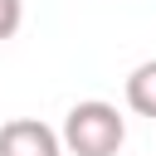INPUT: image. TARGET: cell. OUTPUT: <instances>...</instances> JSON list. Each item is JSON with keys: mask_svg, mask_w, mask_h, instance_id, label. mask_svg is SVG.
Instances as JSON below:
<instances>
[{"mask_svg": "<svg viewBox=\"0 0 156 156\" xmlns=\"http://www.w3.org/2000/svg\"><path fill=\"white\" fill-rule=\"evenodd\" d=\"M122 141H127V122L102 98L73 102L68 117H63V132H58V146L73 151V156H117Z\"/></svg>", "mask_w": 156, "mask_h": 156, "instance_id": "1", "label": "cell"}, {"mask_svg": "<svg viewBox=\"0 0 156 156\" xmlns=\"http://www.w3.org/2000/svg\"><path fill=\"white\" fill-rule=\"evenodd\" d=\"M20 20H24V0H0V44L20 34Z\"/></svg>", "mask_w": 156, "mask_h": 156, "instance_id": "4", "label": "cell"}, {"mask_svg": "<svg viewBox=\"0 0 156 156\" xmlns=\"http://www.w3.org/2000/svg\"><path fill=\"white\" fill-rule=\"evenodd\" d=\"M127 107L136 117H151L156 122V58H146V63H136L127 73Z\"/></svg>", "mask_w": 156, "mask_h": 156, "instance_id": "3", "label": "cell"}, {"mask_svg": "<svg viewBox=\"0 0 156 156\" xmlns=\"http://www.w3.org/2000/svg\"><path fill=\"white\" fill-rule=\"evenodd\" d=\"M58 132L39 117H10L0 127V156H58Z\"/></svg>", "mask_w": 156, "mask_h": 156, "instance_id": "2", "label": "cell"}]
</instances>
